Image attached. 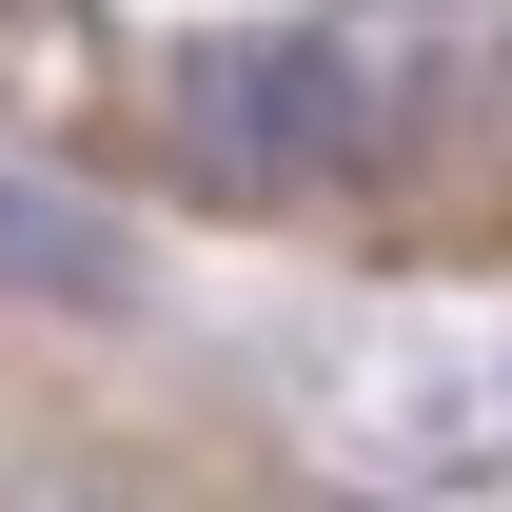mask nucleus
I'll return each mask as SVG.
<instances>
[{
	"mask_svg": "<svg viewBox=\"0 0 512 512\" xmlns=\"http://www.w3.org/2000/svg\"><path fill=\"white\" fill-rule=\"evenodd\" d=\"M493 79V20L473 0H316V20H217L158 79V138H178L217 197H375L414 178Z\"/></svg>",
	"mask_w": 512,
	"mask_h": 512,
	"instance_id": "obj_1",
	"label": "nucleus"
},
{
	"mask_svg": "<svg viewBox=\"0 0 512 512\" xmlns=\"http://www.w3.org/2000/svg\"><path fill=\"white\" fill-rule=\"evenodd\" d=\"M0 256H20V276H79V296H99V237H79V217H40V197H0Z\"/></svg>",
	"mask_w": 512,
	"mask_h": 512,
	"instance_id": "obj_2",
	"label": "nucleus"
},
{
	"mask_svg": "<svg viewBox=\"0 0 512 512\" xmlns=\"http://www.w3.org/2000/svg\"><path fill=\"white\" fill-rule=\"evenodd\" d=\"M0 512H138V493H99V473H20Z\"/></svg>",
	"mask_w": 512,
	"mask_h": 512,
	"instance_id": "obj_3",
	"label": "nucleus"
}]
</instances>
